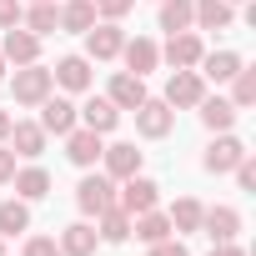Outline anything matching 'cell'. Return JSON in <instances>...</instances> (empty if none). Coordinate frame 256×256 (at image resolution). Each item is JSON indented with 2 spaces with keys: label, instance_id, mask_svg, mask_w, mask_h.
<instances>
[{
  "label": "cell",
  "instance_id": "1",
  "mask_svg": "<svg viewBox=\"0 0 256 256\" xmlns=\"http://www.w3.org/2000/svg\"><path fill=\"white\" fill-rule=\"evenodd\" d=\"M156 201H161V186H156L151 176H141V171L126 176V186H120V196H116V206H120L126 216H141V211H151Z\"/></svg>",
  "mask_w": 256,
  "mask_h": 256
},
{
  "label": "cell",
  "instance_id": "2",
  "mask_svg": "<svg viewBox=\"0 0 256 256\" xmlns=\"http://www.w3.org/2000/svg\"><path fill=\"white\" fill-rule=\"evenodd\" d=\"M10 86H16V100H20V106H40V100L50 96L56 76H50L46 66H36V60H30V66H20V70H16V80H10Z\"/></svg>",
  "mask_w": 256,
  "mask_h": 256
},
{
  "label": "cell",
  "instance_id": "3",
  "mask_svg": "<svg viewBox=\"0 0 256 256\" xmlns=\"http://www.w3.org/2000/svg\"><path fill=\"white\" fill-rule=\"evenodd\" d=\"M201 96H206V80H201V70H171V80H166V106L171 110H181V106H201Z\"/></svg>",
  "mask_w": 256,
  "mask_h": 256
},
{
  "label": "cell",
  "instance_id": "4",
  "mask_svg": "<svg viewBox=\"0 0 256 256\" xmlns=\"http://www.w3.org/2000/svg\"><path fill=\"white\" fill-rule=\"evenodd\" d=\"M171 126H176V110L166 106V100H141L136 106V131L141 136H151V141H161V136H171Z\"/></svg>",
  "mask_w": 256,
  "mask_h": 256
},
{
  "label": "cell",
  "instance_id": "5",
  "mask_svg": "<svg viewBox=\"0 0 256 256\" xmlns=\"http://www.w3.org/2000/svg\"><path fill=\"white\" fill-rule=\"evenodd\" d=\"M76 206H80L86 216H100L106 206H116V181H110V176H86V181L76 186Z\"/></svg>",
  "mask_w": 256,
  "mask_h": 256
},
{
  "label": "cell",
  "instance_id": "6",
  "mask_svg": "<svg viewBox=\"0 0 256 256\" xmlns=\"http://www.w3.org/2000/svg\"><path fill=\"white\" fill-rule=\"evenodd\" d=\"M120 46H126V30H120L116 20H106V26H90V30H86V50H90V60H116V56H120Z\"/></svg>",
  "mask_w": 256,
  "mask_h": 256
},
{
  "label": "cell",
  "instance_id": "7",
  "mask_svg": "<svg viewBox=\"0 0 256 256\" xmlns=\"http://www.w3.org/2000/svg\"><path fill=\"white\" fill-rule=\"evenodd\" d=\"M106 100H110L116 110H136V106L146 100V80H141V76H131V70H120V76H110Z\"/></svg>",
  "mask_w": 256,
  "mask_h": 256
},
{
  "label": "cell",
  "instance_id": "8",
  "mask_svg": "<svg viewBox=\"0 0 256 256\" xmlns=\"http://www.w3.org/2000/svg\"><path fill=\"white\" fill-rule=\"evenodd\" d=\"M40 131H46V136H50V131H56V136H70V131H76V106L60 100V96H46V100H40Z\"/></svg>",
  "mask_w": 256,
  "mask_h": 256
},
{
  "label": "cell",
  "instance_id": "9",
  "mask_svg": "<svg viewBox=\"0 0 256 256\" xmlns=\"http://www.w3.org/2000/svg\"><path fill=\"white\" fill-rule=\"evenodd\" d=\"M100 161H106V176H110V181H126V176H136V171H141V151H136L131 141L106 146V151H100Z\"/></svg>",
  "mask_w": 256,
  "mask_h": 256
},
{
  "label": "cell",
  "instance_id": "10",
  "mask_svg": "<svg viewBox=\"0 0 256 256\" xmlns=\"http://www.w3.org/2000/svg\"><path fill=\"white\" fill-rule=\"evenodd\" d=\"M120 56H126V70H131V76H151L156 70V60H161V50H156V40H146V36H136V40H126L120 46Z\"/></svg>",
  "mask_w": 256,
  "mask_h": 256
},
{
  "label": "cell",
  "instance_id": "11",
  "mask_svg": "<svg viewBox=\"0 0 256 256\" xmlns=\"http://www.w3.org/2000/svg\"><path fill=\"white\" fill-rule=\"evenodd\" d=\"M76 120H86V131H96V136H106V131H116V120H120V110L106 100V96H90L80 110H76Z\"/></svg>",
  "mask_w": 256,
  "mask_h": 256
},
{
  "label": "cell",
  "instance_id": "12",
  "mask_svg": "<svg viewBox=\"0 0 256 256\" xmlns=\"http://www.w3.org/2000/svg\"><path fill=\"white\" fill-rule=\"evenodd\" d=\"M6 141H10V151L26 156V161H36V156L46 151V131H40L36 120H10V136H6Z\"/></svg>",
  "mask_w": 256,
  "mask_h": 256
},
{
  "label": "cell",
  "instance_id": "13",
  "mask_svg": "<svg viewBox=\"0 0 256 256\" xmlns=\"http://www.w3.org/2000/svg\"><path fill=\"white\" fill-rule=\"evenodd\" d=\"M201 56H206V50H201V36H196V30H176V36L166 40V60H171L176 70H191Z\"/></svg>",
  "mask_w": 256,
  "mask_h": 256
},
{
  "label": "cell",
  "instance_id": "14",
  "mask_svg": "<svg viewBox=\"0 0 256 256\" xmlns=\"http://www.w3.org/2000/svg\"><path fill=\"white\" fill-rule=\"evenodd\" d=\"M241 156H246V146H241V141H236V136H216V141H211V151H206V161H201V166H206V171H211V176H221V171H236V161H241Z\"/></svg>",
  "mask_w": 256,
  "mask_h": 256
},
{
  "label": "cell",
  "instance_id": "15",
  "mask_svg": "<svg viewBox=\"0 0 256 256\" xmlns=\"http://www.w3.org/2000/svg\"><path fill=\"white\" fill-rule=\"evenodd\" d=\"M201 231H206L211 241H236V231H241V211H231V206H211V211H201Z\"/></svg>",
  "mask_w": 256,
  "mask_h": 256
},
{
  "label": "cell",
  "instance_id": "16",
  "mask_svg": "<svg viewBox=\"0 0 256 256\" xmlns=\"http://www.w3.org/2000/svg\"><path fill=\"white\" fill-rule=\"evenodd\" d=\"M6 60H16V66H30L36 56H40V36H30V30H20V26H10L6 30V50H0Z\"/></svg>",
  "mask_w": 256,
  "mask_h": 256
},
{
  "label": "cell",
  "instance_id": "17",
  "mask_svg": "<svg viewBox=\"0 0 256 256\" xmlns=\"http://www.w3.org/2000/svg\"><path fill=\"white\" fill-rule=\"evenodd\" d=\"M100 151H106V146H100V136H96V131H86V126L66 136V156H70L76 166H96V161H100Z\"/></svg>",
  "mask_w": 256,
  "mask_h": 256
},
{
  "label": "cell",
  "instance_id": "18",
  "mask_svg": "<svg viewBox=\"0 0 256 256\" xmlns=\"http://www.w3.org/2000/svg\"><path fill=\"white\" fill-rule=\"evenodd\" d=\"M191 20L201 30H226L231 26V0H191Z\"/></svg>",
  "mask_w": 256,
  "mask_h": 256
},
{
  "label": "cell",
  "instance_id": "19",
  "mask_svg": "<svg viewBox=\"0 0 256 256\" xmlns=\"http://www.w3.org/2000/svg\"><path fill=\"white\" fill-rule=\"evenodd\" d=\"M96 241H100V236H96L86 221H76V226H66V231H60V241H56V246H60V256H96Z\"/></svg>",
  "mask_w": 256,
  "mask_h": 256
},
{
  "label": "cell",
  "instance_id": "20",
  "mask_svg": "<svg viewBox=\"0 0 256 256\" xmlns=\"http://www.w3.org/2000/svg\"><path fill=\"white\" fill-rule=\"evenodd\" d=\"M66 90H86L90 86V60L86 56H66V60H56V70H50Z\"/></svg>",
  "mask_w": 256,
  "mask_h": 256
},
{
  "label": "cell",
  "instance_id": "21",
  "mask_svg": "<svg viewBox=\"0 0 256 256\" xmlns=\"http://www.w3.org/2000/svg\"><path fill=\"white\" fill-rule=\"evenodd\" d=\"M201 126H206V131H231V126H236V106L231 100H211V96H201Z\"/></svg>",
  "mask_w": 256,
  "mask_h": 256
},
{
  "label": "cell",
  "instance_id": "22",
  "mask_svg": "<svg viewBox=\"0 0 256 256\" xmlns=\"http://www.w3.org/2000/svg\"><path fill=\"white\" fill-rule=\"evenodd\" d=\"M20 20H26L30 36H50V30H60V10L50 6V0H30V10H26Z\"/></svg>",
  "mask_w": 256,
  "mask_h": 256
},
{
  "label": "cell",
  "instance_id": "23",
  "mask_svg": "<svg viewBox=\"0 0 256 256\" xmlns=\"http://www.w3.org/2000/svg\"><path fill=\"white\" fill-rule=\"evenodd\" d=\"M131 231H136V236H141L146 246H156V241H166V236H176V231H171V216H161L156 206H151V211H141Z\"/></svg>",
  "mask_w": 256,
  "mask_h": 256
},
{
  "label": "cell",
  "instance_id": "24",
  "mask_svg": "<svg viewBox=\"0 0 256 256\" xmlns=\"http://www.w3.org/2000/svg\"><path fill=\"white\" fill-rule=\"evenodd\" d=\"M196 66H206L201 80H231V76L241 70V56H236V50H216V56H201Z\"/></svg>",
  "mask_w": 256,
  "mask_h": 256
},
{
  "label": "cell",
  "instance_id": "25",
  "mask_svg": "<svg viewBox=\"0 0 256 256\" xmlns=\"http://www.w3.org/2000/svg\"><path fill=\"white\" fill-rule=\"evenodd\" d=\"M10 181H16V196H20V201H40V196L50 191V176H46L40 166H26V171H16Z\"/></svg>",
  "mask_w": 256,
  "mask_h": 256
},
{
  "label": "cell",
  "instance_id": "26",
  "mask_svg": "<svg viewBox=\"0 0 256 256\" xmlns=\"http://www.w3.org/2000/svg\"><path fill=\"white\" fill-rule=\"evenodd\" d=\"M96 26V6H90V0H66V6H60V30H90Z\"/></svg>",
  "mask_w": 256,
  "mask_h": 256
},
{
  "label": "cell",
  "instance_id": "27",
  "mask_svg": "<svg viewBox=\"0 0 256 256\" xmlns=\"http://www.w3.org/2000/svg\"><path fill=\"white\" fill-rule=\"evenodd\" d=\"M100 241H126V236H131V216H126L120 206H106L100 211V231H96Z\"/></svg>",
  "mask_w": 256,
  "mask_h": 256
},
{
  "label": "cell",
  "instance_id": "28",
  "mask_svg": "<svg viewBox=\"0 0 256 256\" xmlns=\"http://www.w3.org/2000/svg\"><path fill=\"white\" fill-rule=\"evenodd\" d=\"M201 201H191V196H181L176 206H171V231H201Z\"/></svg>",
  "mask_w": 256,
  "mask_h": 256
},
{
  "label": "cell",
  "instance_id": "29",
  "mask_svg": "<svg viewBox=\"0 0 256 256\" xmlns=\"http://www.w3.org/2000/svg\"><path fill=\"white\" fill-rule=\"evenodd\" d=\"M30 226V206L26 201H0V236H16Z\"/></svg>",
  "mask_w": 256,
  "mask_h": 256
},
{
  "label": "cell",
  "instance_id": "30",
  "mask_svg": "<svg viewBox=\"0 0 256 256\" xmlns=\"http://www.w3.org/2000/svg\"><path fill=\"white\" fill-rule=\"evenodd\" d=\"M161 30H191V0H161Z\"/></svg>",
  "mask_w": 256,
  "mask_h": 256
},
{
  "label": "cell",
  "instance_id": "31",
  "mask_svg": "<svg viewBox=\"0 0 256 256\" xmlns=\"http://www.w3.org/2000/svg\"><path fill=\"white\" fill-rule=\"evenodd\" d=\"M231 80H236V90H231V106H236V110H241V106H251V100H256V70H246V66H241Z\"/></svg>",
  "mask_w": 256,
  "mask_h": 256
},
{
  "label": "cell",
  "instance_id": "32",
  "mask_svg": "<svg viewBox=\"0 0 256 256\" xmlns=\"http://www.w3.org/2000/svg\"><path fill=\"white\" fill-rule=\"evenodd\" d=\"M90 6H96V16H106V20H120L126 10L136 6V0H90Z\"/></svg>",
  "mask_w": 256,
  "mask_h": 256
},
{
  "label": "cell",
  "instance_id": "33",
  "mask_svg": "<svg viewBox=\"0 0 256 256\" xmlns=\"http://www.w3.org/2000/svg\"><path fill=\"white\" fill-rule=\"evenodd\" d=\"M236 186H241V191H256V161H251V156L236 161Z\"/></svg>",
  "mask_w": 256,
  "mask_h": 256
},
{
  "label": "cell",
  "instance_id": "34",
  "mask_svg": "<svg viewBox=\"0 0 256 256\" xmlns=\"http://www.w3.org/2000/svg\"><path fill=\"white\" fill-rule=\"evenodd\" d=\"M26 256H60V246H56L50 236H30V241H26Z\"/></svg>",
  "mask_w": 256,
  "mask_h": 256
},
{
  "label": "cell",
  "instance_id": "35",
  "mask_svg": "<svg viewBox=\"0 0 256 256\" xmlns=\"http://www.w3.org/2000/svg\"><path fill=\"white\" fill-rule=\"evenodd\" d=\"M20 16H26V6H20V0H0V26H20Z\"/></svg>",
  "mask_w": 256,
  "mask_h": 256
},
{
  "label": "cell",
  "instance_id": "36",
  "mask_svg": "<svg viewBox=\"0 0 256 256\" xmlns=\"http://www.w3.org/2000/svg\"><path fill=\"white\" fill-rule=\"evenodd\" d=\"M151 256H191V251H186L176 236H166V241H156V246H151Z\"/></svg>",
  "mask_w": 256,
  "mask_h": 256
},
{
  "label": "cell",
  "instance_id": "37",
  "mask_svg": "<svg viewBox=\"0 0 256 256\" xmlns=\"http://www.w3.org/2000/svg\"><path fill=\"white\" fill-rule=\"evenodd\" d=\"M16 176V151H6V146H0V186H6Z\"/></svg>",
  "mask_w": 256,
  "mask_h": 256
},
{
  "label": "cell",
  "instance_id": "38",
  "mask_svg": "<svg viewBox=\"0 0 256 256\" xmlns=\"http://www.w3.org/2000/svg\"><path fill=\"white\" fill-rule=\"evenodd\" d=\"M211 256H246V251H241L236 241H216V251H211Z\"/></svg>",
  "mask_w": 256,
  "mask_h": 256
},
{
  "label": "cell",
  "instance_id": "39",
  "mask_svg": "<svg viewBox=\"0 0 256 256\" xmlns=\"http://www.w3.org/2000/svg\"><path fill=\"white\" fill-rule=\"evenodd\" d=\"M6 136H10V110H0V146H6Z\"/></svg>",
  "mask_w": 256,
  "mask_h": 256
},
{
  "label": "cell",
  "instance_id": "40",
  "mask_svg": "<svg viewBox=\"0 0 256 256\" xmlns=\"http://www.w3.org/2000/svg\"><path fill=\"white\" fill-rule=\"evenodd\" d=\"M0 80H6V56H0Z\"/></svg>",
  "mask_w": 256,
  "mask_h": 256
},
{
  "label": "cell",
  "instance_id": "41",
  "mask_svg": "<svg viewBox=\"0 0 256 256\" xmlns=\"http://www.w3.org/2000/svg\"><path fill=\"white\" fill-rule=\"evenodd\" d=\"M0 256H6V251H0Z\"/></svg>",
  "mask_w": 256,
  "mask_h": 256
},
{
  "label": "cell",
  "instance_id": "42",
  "mask_svg": "<svg viewBox=\"0 0 256 256\" xmlns=\"http://www.w3.org/2000/svg\"><path fill=\"white\" fill-rule=\"evenodd\" d=\"M231 6H236V0H231Z\"/></svg>",
  "mask_w": 256,
  "mask_h": 256
}]
</instances>
